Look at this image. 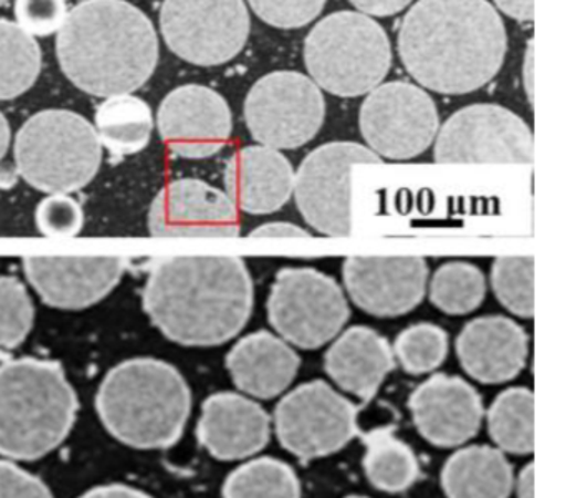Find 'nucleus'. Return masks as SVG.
I'll return each instance as SVG.
<instances>
[{
  "instance_id": "7ed1b4c3",
  "label": "nucleus",
  "mask_w": 566,
  "mask_h": 498,
  "mask_svg": "<svg viewBox=\"0 0 566 498\" xmlns=\"http://www.w3.org/2000/svg\"><path fill=\"white\" fill-rule=\"evenodd\" d=\"M67 79L95 96L127 95L144 86L158 63L154 23L125 0H84L57 39Z\"/></svg>"
},
{
  "instance_id": "f8f14e48",
  "label": "nucleus",
  "mask_w": 566,
  "mask_h": 498,
  "mask_svg": "<svg viewBox=\"0 0 566 498\" xmlns=\"http://www.w3.org/2000/svg\"><path fill=\"white\" fill-rule=\"evenodd\" d=\"M433 158L440 165H530L535 159V139L512 110L475 103L453 113L439 128Z\"/></svg>"
},
{
  "instance_id": "dca6fc26",
  "label": "nucleus",
  "mask_w": 566,
  "mask_h": 498,
  "mask_svg": "<svg viewBox=\"0 0 566 498\" xmlns=\"http://www.w3.org/2000/svg\"><path fill=\"white\" fill-rule=\"evenodd\" d=\"M350 301L376 318H399L426 298L429 264L419 256H350L343 264Z\"/></svg>"
},
{
  "instance_id": "bb28decb",
  "label": "nucleus",
  "mask_w": 566,
  "mask_h": 498,
  "mask_svg": "<svg viewBox=\"0 0 566 498\" xmlns=\"http://www.w3.org/2000/svg\"><path fill=\"white\" fill-rule=\"evenodd\" d=\"M364 470L374 487L387 494L407 490L419 478V461L409 445L390 428H374L363 435Z\"/></svg>"
},
{
  "instance_id": "b1692460",
  "label": "nucleus",
  "mask_w": 566,
  "mask_h": 498,
  "mask_svg": "<svg viewBox=\"0 0 566 498\" xmlns=\"http://www.w3.org/2000/svg\"><path fill=\"white\" fill-rule=\"evenodd\" d=\"M327 375L347 394L373 401L396 369L392 345L376 329L353 325L334 339L324 355Z\"/></svg>"
},
{
  "instance_id": "e433bc0d",
  "label": "nucleus",
  "mask_w": 566,
  "mask_h": 498,
  "mask_svg": "<svg viewBox=\"0 0 566 498\" xmlns=\"http://www.w3.org/2000/svg\"><path fill=\"white\" fill-rule=\"evenodd\" d=\"M14 13L29 35L49 37L64 27L69 10L65 0H15Z\"/></svg>"
},
{
  "instance_id": "c03bdc74",
  "label": "nucleus",
  "mask_w": 566,
  "mask_h": 498,
  "mask_svg": "<svg viewBox=\"0 0 566 498\" xmlns=\"http://www.w3.org/2000/svg\"><path fill=\"white\" fill-rule=\"evenodd\" d=\"M19 169L18 166L11 165V163H4L0 165V189H11L18 185L19 181Z\"/></svg>"
},
{
  "instance_id": "f03ea898",
  "label": "nucleus",
  "mask_w": 566,
  "mask_h": 498,
  "mask_svg": "<svg viewBox=\"0 0 566 498\" xmlns=\"http://www.w3.org/2000/svg\"><path fill=\"white\" fill-rule=\"evenodd\" d=\"M506 32L486 0H419L403 17L399 55L416 82L433 92L463 95L495 79Z\"/></svg>"
},
{
  "instance_id": "393cba45",
  "label": "nucleus",
  "mask_w": 566,
  "mask_h": 498,
  "mask_svg": "<svg viewBox=\"0 0 566 498\" xmlns=\"http://www.w3.org/2000/svg\"><path fill=\"white\" fill-rule=\"evenodd\" d=\"M513 480L505 455L490 445H472L455 452L442 470L447 498H509Z\"/></svg>"
},
{
  "instance_id": "f704fd0d",
  "label": "nucleus",
  "mask_w": 566,
  "mask_h": 498,
  "mask_svg": "<svg viewBox=\"0 0 566 498\" xmlns=\"http://www.w3.org/2000/svg\"><path fill=\"white\" fill-rule=\"evenodd\" d=\"M85 215L81 203L65 193L45 196L35 209V222L42 235L72 238L84 228Z\"/></svg>"
},
{
  "instance_id": "473e14b6",
  "label": "nucleus",
  "mask_w": 566,
  "mask_h": 498,
  "mask_svg": "<svg viewBox=\"0 0 566 498\" xmlns=\"http://www.w3.org/2000/svg\"><path fill=\"white\" fill-rule=\"evenodd\" d=\"M392 351L407 374H429L446 362L449 334L432 322H417L397 335Z\"/></svg>"
},
{
  "instance_id": "58836bf2",
  "label": "nucleus",
  "mask_w": 566,
  "mask_h": 498,
  "mask_svg": "<svg viewBox=\"0 0 566 498\" xmlns=\"http://www.w3.org/2000/svg\"><path fill=\"white\" fill-rule=\"evenodd\" d=\"M251 238H310V231L303 226L286 221H271L258 226L251 231Z\"/></svg>"
},
{
  "instance_id": "9b49d317",
  "label": "nucleus",
  "mask_w": 566,
  "mask_h": 498,
  "mask_svg": "<svg viewBox=\"0 0 566 498\" xmlns=\"http://www.w3.org/2000/svg\"><path fill=\"white\" fill-rule=\"evenodd\" d=\"M359 407L324 381L287 392L274 408L277 440L301 460L326 457L359 435Z\"/></svg>"
},
{
  "instance_id": "aec40b11",
  "label": "nucleus",
  "mask_w": 566,
  "mask_h": 498,
  "mask_svg": "<svg viewBox=\"0 0 566 498\" xmlns=\"http://www.w3.org/2000/svg\"><path fill=\"white\" fill-rule=\"evenodd\" d=\"M463 371L482 384H503L518 377L528 359V334L506 318L490 314L463 325L455 341Z\"/></svg>"
},
{
  "instance_id": "4468645a",
  "label": "nucleus",
  "mask_w": 566,
  "mask_h": 498,
  "mask_svg": "<svg viewBox=\"0 0 566 498\" xmlns=\"http://www.w3.org/2000/svg\"><path fill=\"white\" fill-rule=\"evenodd\" d=\"M359 126L380 158L412 159L436 139L439 112L432 96L413 83H380L360 106Z\"/></svg>"
},
{
  "instance_id": "4be33fe9",
  "label": "nucleus",
  "mask_w": 566,
  "mask_h": 498,
  "mask_svg": "<svg viewBox=\"0 0 566 498\" xmlns=\"http://www.w3.org/2000/svg\"><path fill=\"white\" fill-rule=\"evenodd\" d=\"M224 188L238 211L271 215L293 196L294 168L280 149L244 146L227 163Z\"/></svg>"
},
{
  "instance_id": "1a4fd4ad",
  "label": "nucleus",
  "mask_w": 566,
  "mask_h": 498,
  "mask_svg": "<svg viewBox=\"0 0 566 498\" xmlns=\"http://www.w3.org/2000/svg\"><path fill=\"white\" fill-rule=\"evenodd\" d=\"M382 158L367 146L331 142L313 149L294 172L293 196L304 221L331 238L353 232V173Z\"/></svg>"
},
{
  "instance_id": "39448f33",
  "label": "nucleus",
  "mask_w": 566,
  "mask_h": 498,
  "mask_svg": "<svg viewBox=\"0 0 566 498\" xmlns=\"http://www.w3.org/2000/svg\"><path fill=\"white\" fill-rule=\"evenodd\" d=\"M77 411L59 362L22 357L0 365V455L8 460L51 454L71 434Z\"/></svg>"
},
{
  "instance_id": "4c0bfd02",
  "label": "nucleus",
  "mask_w": 566,
  "mask_h": 498,
  "mask_svg": "<svg viewBox=\"0 0 566 498\" xmlns=\"http://www.w3.org/2000/svg\"><path fill=\"white\" fill-rule=\"evenodd\" d=\"M0 498H54L48 485L14 460H0Z\"/></svg>"
},
{
  "instance_id": "ddd939ff",
  "label": "nucleus",
  "mask_w": 566,
  "mask_h": 498,
  "mask_svg": "<svg viewBox=\"0 0 566 498\" xmlns=\"http://www.w3.org/2000/svg\"><path fill=\"white\" fill-rule=\"evenodd\" d=\"M243 0H165L160 27L171 52L195 65L230 62L250 37Z\"/></svg>"
},
{
  "instance_id": "9d476101",
  "label": "nucleus",
  "mask_w": 566,
  "mask_h": 498,
  "mask_svg": "<svg viewBox=\"0 0 566 498\" xmlns=\"http://www.w3.org/2000/svg\"><path fill=\"white\" fill-rule=\"evenodd\" d=\"M326 116L319 86L300 72L268 73L244 100V122L260 145L294 149L310 143Z\"/></svg>"
},
{
  "instance_id": "2eb2a0df",
  "label": "nucleus",
  "mask_w": 566,
  "mask_h": 498,
  "mask_svg": "<svg viewBox=\"0 0 566 498\" xmlns=\"http://www.w3.org/2000/svg\"><path fill=\"white\" fill-rule=\"evenodd\" d=\"M148 231L157 238H234L240 211L227 193L201 179H175L151 201Z\"/></svg>"
},
{
  "instance_id": "ea45409f",
  "label": "nucleus",
  "mask_w": 566,
  "mask_h": 498,
  "mask_svg": "<svg viewBox=\"0 0 566 498\" xmlns=\"http://www.w3.org/2000/svg\"><path fill=\"white\" fill-rule=\"evenodd\" d=\"M367 15L389 17L406 9L412 0H349Z\"/></svg>"
},
{
  "instance_id": "0eeeda50",
  "label": "nucleus",
  "mask_w": 566,
  "mask_h": 498,
  "mask_svg": "<svg viewBox=\"0 0 566 498\" xmlns=\"http://www.w3.org/2000/svg\"><path fill=\"white\" fill-rule=\"evenodd\" d=\"M313 82L336 96L366 95L382 83L392 63L386 30L364 13L337 12L321 20L304 43Z\"/></svg>"
},
{
  "instance_id": "c756f323",
  "label": "nucleus",
  "mask_w": 566,
  "mask_h": 498,
  "mask_svg": "<svg viewBox=\"0 0 566 498\" xmlns=\"http://www.w3.org/2000/svg\"><path fill=\"white\" fill-rule=\"evenodd\" d=\"M429 299L439 311L465 315L476 311L486 295V278L479 266L449 261L436 269L427 282Z\"/></svg>"
},
{
  "instance_id": "72a5a7b5",
  "label": "nucleus",
  "mask_w": 566,
  "mask_h": 498,
  "mask_svg": "<svg viewBox=\"0 0 566 498\" xmlns=\"http://www.w3.org/2000/svg\"><path fill=\"white\" fill-rule=\"evenodd\" d=\"M35 308L28 288L12 276H0V349H15L31 334Z\"/></svg>"
},
{
  "instance_id": "20e7f679",
  "label": "nucleus",
  "mask_w": 566,
  "mask_h": 498,
  "mask_svg": "<svg viewBox=\"0 0 566 498\" xmlns=\"http://www.w3.org/2000/svg\"><path fill=\"white\" fill-rule=\"evenodd\" d=\"M95 408L112 437L128 447L157 450L177 444L191 414V391L175 365L135 357L102 378Z\"/></svg>"
},
{
  "instance_id": "49530a36",
  "label": "nucleus",
  "mask_w": 566,
  "mask_h": 498,
  "mask_svg": "<svg viewBox=\"0 0 566 498\" xmlns=\"http://www.w3.org/2000/svg\"><path fill=\"white\" fill-rule=\"evenodd\" d=\"M347 498H367V497H359V495H356V497H347Z\"/></svg>"
},
{
  "instance_id": "a211bd4d",
  "label": "nucleus",
  "mask_w": 566,
  "mask_h": 498,
  "mask_svg": "<svg viewBox=\"0 0 566 498\" xmlns=\"http://www.w3.org/2000/svg\"><path fill=\"white\" fill-rule=\"evenodd\" d=\"M125 259L115 256H29L24 271L39 298L57 309H85L107 298L125 272Z\"/></svg>"
},
{
  "instance_id": "2f4dec72",
  "label": "nucleus",
  "mask_w": 566,
  "mask_h": 498,
  "mask_svg": "<svg viewBox=\"0 0 566 498\" xmlns=\"http://www.w3.org/2000/svg\"><path fill=\"white\" fill-rule=\"evenodd\" d=\"M495 298L500 304L522 319L535 315V258L533 256H500L490 271Z\"/></svg>"
},
{
  "instance_id": "6e6552de",
  "label": "nucleus",
  "mask_w": 566,
  "mask_h": 498,
  "mask_svg": "<svg viewBox=\"0 0 566 498\" xmlns=\"http://www.w3.org/2000/svg\"><path fill=\"white\" fill-rule=\"evenodd\" d=\"M266 311L280 338L304 351L334 341L350 315L339 282L314 268L280 269L268 295Z\"/></svg>"
},
{
  "instance_id": "c85d7f7f",
  "label": "nucleus",
  "mask_w": 566,
  "mask_h": 498,
  "mask_svg": "<svg viewBox=\"0 0 566 498\" xmlns=\"http://www.w3.org/2000/svg\"><path fill=\"white\" fill-rule=\"evenodd\" d=\"M42 69V52L34 37L18 23L0 19V100L28 92Z\"/></svg>"
},
{
  "instance_id": "cd10ccee",
  "label": "nucleus",
  "mask_w": 566,
  "mask_h": 498,
  "mask_svg": "<svg viewBox=\"0 0 566 498\" xmlns=\"http://www.w3.org/2000/svg\"><path fill=\"white\" fill-rule=\"evenodd\" d=\"M486 425L499 450L532 454L535 448V395L526 387L506 388L496 395L486 411Z\"/></svg>"
},
{
  "instance_id": "412c9836",
  "label": "nucleus",
  "mask_w": 566,
  "mask_h": 498,
  "mask_svg": "<svg viewBox=\"0 0 566 498\" xmlns=\"http://www.w3.org/2000/svg\"><path fill=\"white\" fill-rule=\"evenodd\" d=\"M197 435L218 460H243L266 447L271 417L247 395L218 392L203 402Z\"/></svg>"
},
{
  "instance_id": "6ab92c4d",
  "label": "nucleus",
  "mask_w": 566,
  "mask_h": 498,
  "mask_svg": "<svg viewBox=\"0 0 566 498\" xmlns=\"http://www.w3.org/2000/svg\"><path fill=\"white\" fill-rule=\"evenodd\" d=\"M413 424L437 447H459L479 434L483 402L476 388L457 375L433 374L410 394Z\"/></svg>"
},
{
  "instance_id": "de8ad7c7",
  "label": "nucleus",
  "mask_w": 566,
  "mask_h": 498,
  "mask_svg": "<svg viewBox=\"0 0 566 498\" xmlns=\"http://www.w3.org/2000/svg\"><path fill=\"white\" fill-rule=\"evenodd\" d=\"M8 2V0H0V6H2V3H6Z\"/></svg>"
},
{
  "instance_id": "f3484780",
  "label": "nucleus",
  "mask_w": 566,
  "mask_h": 498,
  "mask_svg": "<svg viewBox=\"0 0 566 498\" xmlns=\"http://www.w3.org/2000/svg\"><path fill=\"white\" fill-rule=\"evenodd\" d=\"M158 132L174 155L201 159L227 146L233 116L227 100L203 85H184L168 93L158 108Z\"/></svg>"
},
{
  "instance_id": "5701e85b",
  "label": "nucleus",
  "mask_w": 566,
  "mask_h": 498,
  "mask_svg": "<svg viewBox=\"0 0 566 498\" xmlns=\"http://www.w3.org/2000/svg\"><path fill=\"white\" fill-rule=\"evenodd\" d=\"M300 367L301 357L293 345L270 331L244 335L227 355V369L234 385L261 401L284 394Z\"/></svg>"
},
{
  "instance_id": "c9c22d12",
  "label": "nucleus",
  "mask_w": 566,
  "mask_h": 498,
  "mask_svg": "<svg viewBox=\"0 0 566 498\" xmlns=\"http://www.w3.org/2000/svg\"><path fill=\"white\" fill-rule=\"evenodd\" d=\"M251 9L264 22L280 29H297L323 12L326 0H250Z\"/></svg>"
},
{
  "instance_id": "a18cd8bd",
  "label": "nucleus",
  "mask_w": 566,
  "mask_h": 498,
  "mask_svg": "<svg viewBox=\"0 0 566 498\" xmlns=\"http://www.w3.org/2000/svg\"><path fill=\"white\" fill-rule=\"evenodd\" d=\"M9 145H11V125L4 113L0 112V162L8 155Z\"/></svg>"
},
{
  "instance_id": "7c9ffc66",
  "label": "nucleus",
  "mask_w": 566,
  "mask_h": 498,
  "mask_svg": "<svg viewBox=\"0 0 566 498\" xmlns=\"http://www.w3.org/2000/svg\"><path fill=\"white\" fill-rule=\"evenodd\" d=\"M223 498H301V484L296 471L283 460L254 458L231 471Z\"/></svg>"
},
{
  "instance_id": "79ce46f5",
  "label": "nucleus",
  "mask_w": 566,
  "mask_h": 498,
  "mask_svg": "<svg viewBox=\"0 0 566 498\" xmlns=\"http://www.w3.org/2000/svg\"><path fill=\"white\" fill-rule=\"evenodd\" d=\"M500 10L520 20V22H530L535 17V0H493Z\"/></svg>"
},
{
  "instance_id": "a878e982",
  "label": "nucleus",
  "mask_w": 566,
  "mask_h": 498,
  "mask_svg": "<svg viewBox=\"0 0 566 498\" xmlns=\"http://www.w3.org/2000/svg\"><path fill=\"white\" fill-rule=\"evenodd\" d=\"M95 132L111 155H135L150 143L154 113L145 100L130 93L108 96L95 112Z\"/></svg>"
},
{
  "instance_id": "f257e3e1",
  "label": "nucleus",
  "mask_w": 566,
  "mask_h": 498,
  "mask_svg": "<svg viewBox=\"0 0 566 498\" xmlns=\"http://www.w3.org/2000/svg\"><path fill=\"white\" fill-rule=\"evenodd\" d=\"M144 309L158 331L188 347H213L250 322L254 284L234 256H174L148 272Z\"/></svg>"
},
{
  "instance_id": "37998d69",
  "label": "nucleus",
  "mask_w": 566,
  "mask_h": 498,
  "mask_svg": "<svg viewBox=\"0 0 566 498\" xmlns=\"http://www.w3.org/2000/svg\"><path fill=\"white\" fill-rule=\"evenodd\" d=\"M513 487L516 488V497L535 498V467L533 464L523 467L518 478L513 480Z\"/></svg>"
},
{
  "instance_id": "423d86ee",
  "label": "nucleus",
  "mask_w": 566,
  "mask_h": 498,
  "mask_svg": "<svg viewBox=\"0 0 566 498\" xmlns=\"http://www.w3.org/2000/svg\"><path fill=\"white\" fill-rule=\"evenodd\" d=\"M19 175L41 191H78L97 176L102 145L94 125L69 110H44L19 129L14 145Z\"/></svg>"
},
{
  "instance_id": "a19ab883",
  "label": "nucleus",
  "mask_w": 566,
  "mask_h": 498,
  "mask_svg": "<svg viewBox=\"0 0 566 498\" xmlns=\"http://www.w3.org/2000/svg\"><path fill=\"white\" fill-rule=\"evenodd\" d=\"M78 498H151L145 491L138 488L127 487V485H104L85 491Z\"/></svg>"
}]
</instances>
